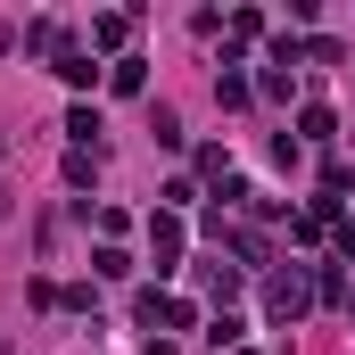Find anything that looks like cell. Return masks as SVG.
Here are the masks:
<instances>
[{
    "label": "cell",
    "mask_w": 355,
    "mask_h": 355,
    "mask_svg": "<svg viewBox=\"0 0 355 355\" xmlns=\"http://www.w3.org/2000/svg\"><path fill=\"white\" fill-rule=\"evenodd\" d=\"M306 306H314V281H306V265L265 272V314H272V322H297Z\"/></svg>",
    "instance_id": "obj_1"
},
{
    "label": "cell",
    "mask_w": 355,
    "mask_h": 355,
    "mask_svg": "<svg viewBox=\"0 0 355 355\" xmlns=\"http://www.w3.org/2000/svg\"><path fill=\"white\" fill-rule=\"evenodd\" d=\"M99 75H107V67H99L91 50H75V42H58V83H75V91H91V83H99Z\"/></svg>",
    "instance_id": "obj_2"
},
{
    "label": "cell",
    "mask_w": 355,
    "mask_h": 355,
    "mask_svg": "<svg viewBox=\"0 0 355 355\" xmlns=\"http://www.w3.org/2000/svg\"><path fill=\"white\" fill-rule=\"evenodd\" d=\"M149 257H157V272H174V257H182V215H149Z\"/></svg>",
    "instance_id": "obj_3"
},
{
    "label": "cell",
    "mask_w": 355,
    "mask_h": 355,
    "mask_svg": "<svg viewBox=\"0 0 355 355\" xmlns=\"http://www.w3.org/2000/svg\"><path fill=\"white\" fill-rule=\"evenodd\" d=\"M132 25H141L132 8H107V17H91V50H124V42H132Z\"/></svg>",
    "instance_id": "obj_4"
},
{
    "label": "cell",
    "mask_w": 355,
    "mask_h": 355,
    "mask_svg": "<svg viewBox=\"0 0 355 355\" xmlns=\"http://www.w3.org/2000/svg\"><path fill=\"white\" fill-rule=\"evenodd\" d=\"M198 281H207V297L232 314V297H240V272H232V265H198Z\"/></svg>",
    "instance_id": "obj_5"
},
{
    "label": "cell",
    "mask_w": 355,
    "mask_h": 355,
    "mask_svg": "<svg viewBox=\"0 0 355 355\" xmlns=\"http://www.w3.org/2000/svg\"><path fill=\"white\" fill-rule=\"evenodd\" d=\"M248 75H240V67H223V75H215V107H248Z\"/></svg>",
    "instance_id": "obj_6"
},
{
    "label": "cell",
    "mask_w": 355,
    "mask_h": 355,
    "mask_svg": "<svg viewBox=\"0 0 355 355\" xmlns=\"http://www.w3.org/2000/svg\"><path fill=\"white\" fill-rule=\"evenodd\" d=\"M67 149H99V116L91 107H67Z\"/></svg>",
    "instance_id": "obj_7"
},
{
    "label": "cell",
    "mask_w": 355,
    "mask_h": 355,
    "mask_svg": "<svg viewBox=\"0 0 355 355\" xmlns=\"http://www.w3.org/2000/svg\"><path fill=\"white\" fill-rule=\"evenodd\" d=\"M99 182V149H67V190H91Z\"/></svg>",
    "instance_id": "obj_8"
},
{
    "label": "cell",
    "mask_w": 355,
    "mask_h": 355,
    "mask_svg": "<svg viewBox=\"0 0 355 355\" xmlns=\"http://www.w3.org/2000/svg\"><path fill=\"white\" fill-rule=\"evenodd\" d=\"M297 132H306V141H331V132H339V116L314 99V107H297Z\"/></svg>",
    "instance_id": "obj_9"
},
{
    "label": "cell",
    "mask_w": 355,
    "mask_h": 355,
    "mask_svg": "<svg viewBox=\"0 0 355 355\" xmlns=\"http://www.w3.org/2000/svg\"><path fill=\"white\" fill-rule=\"evenodd\" d=\"M91 272H99V281H124V272H132V257H124V248H116V240H107V248H99V257H91Z\"/></svg>",
    "instance_id": "obj_10"
},
{
    "label": "cell",
    "mask_w": 355,
    "mask_h": 355,
    "mask_svg": "<svg viewBox=\"0 0 355 355\" xmlns=\"http://www.w3.org/2000/svg\"><path fill=\"white\" fill-rule=\"evenodd\" d=\"M107 83H116V91H124V99H132V91L149 83V75H141V58H116V67H107Z\"/></svg>",
    "instance_id": "obj_11"
},
{
    "label": "cell",
    "mask_w": 355,
    "mask_h": 355,
    "mask_svg": "<svg viewBox=\"0 0 355 355\" xmlns=\"http://www.w3.org/2000/svg\"><path fill=\"white\" fill-rule=\"evenodd\" d=\"M198 174H207V182H232V149H198Z\"/></svg>",
    "instance_id": "obj_12"
},
{
    "label": "cell",
    "mask_w": 355,
    "mask_h": 355,
    "mask_svg": "<svg viewBox=\"0 0 355 355\" xmlns=\"http://www.w3.org/2000/svg\"><path fill=\"white\" fill-rule=\"evenodd\" d=\"M149 132H157L166 149H182V116H174V107H157V116H149Z\"/></svg>",
    "instance_id": "obj_13"
},
{
    "label": "cell",
    "mask_w": 355,
    "mask_h": 355,
    "mask_svg": "<svg viewBox=\"0 0 355 355\" xmlns=\"http://www.w3.org/2000/svg\"><path fill=\"white\" fill-rule=\"evenodd\" d=\"M347 182H355V166H347V157H331V166H322V198H339Z\"/></svg>",
    "instance_id": "obj_14"
},
{
    "label": "cell",
    "mask_w": 355,
    "mask_h": 355,
    "mask_svg": "<svg viewBox=\"0 0 355 355\" xmlns=\"http://www.w3.org/2000/svg\"><path fill=\"white\" fill-rule=\"evenodd\" d=\"M331 240H339V257H347V265H355V223H347V215L331 223Z\"/></svg>",
    "instance_id": "obj_15"
},
{
    "label": "cell",
    "mask_w": 355,
    "mask_h": 355,
    "mask_svg": "<svg viewBox=\"0 0 355 355\" xmlns=\"http://www.w3.org/2000/svg\"><path fill=\"white\" fill-rule=\"evenodd\" d=\"M0 215H8V182H0Z\"/></svg>",
    "instance_id": "obj_16"
},
{
    "label": "cell",
    "mask_w": 355,
    "mask_h": 355,
    "mask_svg": "<svg viewBox=\"0 0 355 355\" xmlns=\"http://www.w3.org/2000/svg\"><path fill=\"white\" fill-rule=\"evenodd\" d=\"M347 314H355V289H347Z\"/></svg>",
    "instance_id": "obj_17"
}]
</instances>
